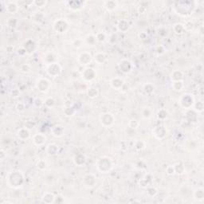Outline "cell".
<instances>
[{
  "label": "cell",
  "instance_id": "19",
  "mask_svg": "<svg viewBox=\"0 0 204 204\" xmlns=\"http://www.w3.org/2000/svg\"><path fill=\"white\" fill-rule=\"evenodd\" d=\"M34 3L37 6L42 7V6H45V4L47 3V2H46V1H34Z\"/></svg>",
  "mask_w": 204,
  "mask_h": 204
},
{
  "label": "cell",
  "instance_id": "16",
  "mask_svg": "<svg viewBox=\"0 0 204 204\" xmlns=\"http://www.w3.org/2000/svg\"><path fill=\"white\" fill-rule=\"evenodd\" d=\"M142 116H143V117L144 118H145V119H148V118H150L151 117H152V112H151V110L149 109L148 108H146L145 109H144V111H143V113H142Z\"/></svg>",
  "mask_w": 204,
  "mask_h": 204
},
{
  "label": "cell",
  "instance_id": "7",
  "mask_svg": "<svg viewBox=\"0 0 204 204\" xmlns=\"http://www.w3.org/2000/svg\"><path fill=\"white\" fill-rule=\"evenodd\" d=\"M33 141L36 145L40 146V145H42V144H45V141H46V137L44 135H42V133H38V134H36L35 136H34Z\"/></svg>",
  "mask_w": 204,
  "mask_h": 204
},
{
  "label": "cell",
  "instance_id": "3",
  "mask_svg": "<svg viewBox=\"0 0 204 204\" xmlns=\"http://www.w3.org/2000/svg\"><path fill=\"white\" fill-rule=\"evenodd\" d=\"M100 120L101 124L105 127L111 126L114 123V117L111 113H104L101 114Z\"/></svg>",
  "mask_w": 204,
  "mask_h": 204
},
{
  "label": "cell",
  "instance_id": "17",
  "mask_svg": "<svg viewBox=\"0 0 204 204\" xmlns=\"http://www.w3.org/2000/svg\"><path fill=\"white\" fill-rule=\"evenodd\" d=\"M97 94H98V92H97L96 89H90L89 90V92H88L89 96L92 97V98L96 97V96H97Z\"/></svg>",
  "mask_w": 204,
  "mask_h": 204
},
{
  "label": "cell",
  "instance_id": "12",
  "mask_svg": "<svg viewBox=\"0 0 204 204\" xmlns=\"http://www.w3.org/2000/svg\"><path fill=\"white\" fill-rule=\"evenodd\" d=\"M105 6L108 10H113L117 6V2H116V1H106V2H105Z\"/></svg>",
  "mask_w": 204,
  "mask_h": 204
},
{
  "label": "cell",
  "instance_id": "14",
  "mask_svg": "<svg viewBox=\"0 0 204 204\" xmlns=\"http://www.w3.org/2000/svg\"><path fill=\"white\" fill-rule=\"evenodd\" d=\"M94 58H95V61H96L98 64L103 63L105 60V55H104V54H102V53H97L96 54H95Z\"/></svg>",
  "mask_w": 204,
  "mask_h": 204
},
{
  "label": "cell",
  "instance_id": "4",
  "mask_svg": "<svg viewBox=\"0 0 204 204\" xmlns=\"http://www.w3.org/2000/svg\"><path fill=\"white\" fill-rule=\"evenodd\" d=\"M93 57L91 56V54L87 52H85L83 54H80V56L78 57V61L81 65L83 66H87L92 61Z\"/></svg>",
  "mask_w": 204,
  "mask_h": 204
},
{
  "label": "cell",
  "instance_id": "13",
  "mask_svg": "<svg viewBox=\"0 0 204 204\" xmlns=\"http://www.w3.org/2000/svg\"><path fill=\"white\" fill-rule=\"evenodd\" d=\"M47 152L49 155H55L57 152V147L55 144H50L47 147Z\"/></svg>",
  "mask_w": 204,
  "mask_h": 204
},
{
  "label": "cell",
  "instance_id": "1",
  "mask_svg": "<svg viewBox=\"0 0 204 204\" xmlns=\"http://www.w3.org/2000/svg\"><path fill=\"white\" fill-rule=\"evenodd\" d=\"M97 163L99 164H103V166H97V169L100 171H101L103 173H107L108 171H109L112 168V164L111 159H109L108 157H103L101 159H100L97 161Z\"/></svg>",
  "mask_w": 204,
  "mask_h": 204
},
{
  "label": "cell",
  "instance_id": "10",
  "mask_svg": "<svg viewBox=\"0 0 204 204\" xmlns=\"http://www.w3.org/2000/svg\"><path fill=\"white\" fill-rule=\"evenodd\" d=\"M111 85L114 89H119L123 85V81L120 78H113L111 81Z\"/></svg>",
  "mask_w": 204,
  "mask_h": 204
},
{
  "label": "cell",
  "instance_id": "9",
  "mask_svg": "<svg viewBox=\"0 0 204 204\" xmlns=\"http://www.w3.org/2000/svg\"><path fill=\"white\" fill-rule=\"evenodd\" d=\"M6 10L10 14H15L18 10V4L15 2H8L6 3Z\"/></svg>",
  "mask_w": 204,
  "mask_h": 204
},
{
  "label": "cell",
  "instance_id": "6",
  "mask_svg": "<svg viewBox=\"0 0 204 204\" xmlns=\"http://www.w3.org/2000/svg\"><path fill=\"white\" fill-rule=\"evenodd\" d=\"M96 76V73L94 72V70L91 68H87L84 70V73H82V77L86 81H92L94 79Z\"/></svg>",
  "mask_w": 204,
  "mask_h": 204
},
{
  "label": "cell",
  "instance_id": "5",
  "mask_svg": "<svg viewBox=\"0 0 204 204\" xmlns=\"http://www.w3.org/2000/svg\"><path fill=\"white\" fill-rule=\"evenodd\" d=\"M37 86H38V89L40 90L41 92H42V93H46V92H48L50 86V81H49L47 79L42 78V79H40V80L38 81Z\"/></svg>",
  "mask_w": 204,
  "mask_h": 204
},
{
  "label": "cell",
  "instance_id": "11",
  "mask_svg": "<svg viewBox=\"0 0 204 204\" xmlns=\"http://www.w3.org/2000/svg\"><path fill=\"white\" fill-rule=\"evenodd\" d=\"M18 136L22 140L29 138L30 136V132L27 129H22L18 132Z\"/></svg>",
  "mask_w": 204,
  "mask_h": 204
},
{
  "label": "cell",
  "instance_id": "2",
  "mask_svg": "<svg viewBox=\"0 0 204 204\" xmlns=\"http://www.w3.org/2000/svg\"><path fill=\"white\" fill-rule=\"evenodd\" d=\"M194 102H195L194 97L190 94H184L180 98V104L185 108H189L190 107H191L194 105Z\"/></svg>",
  "mask_w": 204,
  "mask_h": 204
},
{
  "label": "cell",
  "instance_id": "8",
  "mask_svg": "<svg viewBox=\"0 0 204 204\" xmlns=\"http://www.w3.org/2000/svg\"><path fill=\"white\" fill-rule=\"evenodd\" d=\"M62 26H67V23H66V21L61 20V19L57 20V21L55 22V23H54L55 30H57V32H59V33H62L63 31L66 30V27H63Z\"/></svg>",
  "mask_w": 204,
  "mask_h": 204
},
{
  "label": "cell",
  "instance_id": "15",
  "mask_svg": "<svg viewBox=\"0 0 204 204\" xmlns=\"http://www.w3.org/2000/svg\"><path fill=\"white\" fill-rule=\"evenodd\" d=\"M174 85H177V87H175L174 89L175 90H177V91H180V90H182V89L183 88V81H173V85H172V86H174Z\"/></svg>",
  "mask_w": 204,
  "mask_h": 204
},
{
  "label": "cell",
  "instance_id": "18",
  "mask_svg": "<svg viewBox=\"0 0 204 204\" xmlns=\"http://www.w3.org/2000/svg\"><path fill=\"white\" fill-rule=\"evenodd\" d=\"M54 129L57 130V132H55L54 135L57 136V133L58 132V136H62V133H63V128L61 126H55L54 127Z\"/></svg>",
  "mask_w": 204,
  "mask_h": 204
}]
</instances>
